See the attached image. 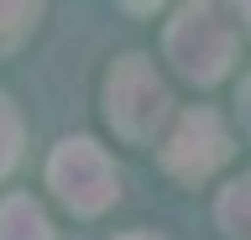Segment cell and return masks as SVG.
<instances>
[{
	"label": "cell",
	"instance_id": "obj_2",
	"mask_svg": "<svg viewBox=\"0 0 251 240\" xmlns=\"http://www.w3.org/2000/svg\"><path fill=\"white\" fill-rule=\"evenodd\" d=\"M173 115V94L147 52H121L105 68V120L126 146H152Z\"/></svg>",
	"mask_w": 251,
	"mask_h": 240
},
{
	"label": "cell",
	"instance_id": "obj_5",
	"mask_svg": "<svg viewBox=\"0 0 251 240\" xmlns=\"http://www.w3.org/2000/svg\"><path fill=\"white\" fill-rule=\"evenodd\" d=\"M0 240H58V230L31 193H5L0 198Z\"/></svg>",
	"mask_w": 251,
	"mask_h": 240
},
{
	"label": "cell",
	"instance_id": "obj_3",
	"mask_svg": "<svg viewBox=\"0 0 251 240\" xmlns=\"http://www.w3.org/2000/svg\"><path fill=\"white\" fill-rule=\"evenodd\" d=\"M47 188L58 193V204L78 219H94L105 214L115 198H121V173L100 141L89 136H63L52 152H47Z\"/></svg>",
	"mask_w": 251,
	"mask_h": 240
},
{
	"label": "cell",
	"instance_id": "obj_8",
	"mask_svg": "<svg viewBox=\"0 0 251 240\" xmlns=\"http://www.w3.org/2000/svg\"><path fill=\"white\" fill-rule=\"evenodd\" d=\"M21 141H26V126H21V110L11 105V94H0V177L21 162Z\"/></svg>",
	"mask_w": 251,
	"mask_h": 240
},
{
	"label": "cell",
	"instance_id": "obj_6",
	"mask_svg": "<svg viewBox=\"0 0 251 240\" xmlns=\"http://www.w3.org/2000/svg\"><path fill=\"white\" fill-rule=\"evenodd\" d=\"M215 224L225 240H251V173L230 177L215 198Z\"/></svg>",
	"mask_w": 251,
	"mask_h": 240
},
{
	"label": "cell",
	"instance_id": "obj_9",
	"mask_svg": "<svg viewBox=\"0 0 251 240\" xmlns=\"http://www.w3.org/2000/svg\"><path fill=\"white\" fill-rule=\"evenodd\" d=\"M235 110H241V131L251 136V73L241 79V94H235Z\"/></svg>",
	"mask_w": 251,
	"mask_h": 240
},
{
	"label": "cell",
	"instance_id": "obj_11",
	"mask_svg": "<svg viewBox=\"0 0 251 240\" xmlns=\"http://www.w3.org/2000/svg\"><path fill=\"white\" fill-rule=\"evenodd\" d=\"M235 21H246V32H251V0L241 5V11H235Z\"/></svg>",
	"mask_w": 251,
	"mask_h": 240
},
{
	"label": "cell",
	"instance_id": "obj_7",
	"mask_svg": "<svg viewBox=\"0 0 251 240\" xmlns=\"http://www.w3.org/2000/svg\"><path fill=\"white\" fill-rule=\"evenodd\" d=\"M37 21H42V5H11V0H0V52L21 47L37 32Z\"/></svg>",
	"mask_w": 251,
	"mask_h": 240
},
{
	"label": "cell",
	"instance_id": "obj_10",
	"mask_svg": "<svg viewBox=\"0 0 251 240\" xmlns=\"http://www.w3.org/2000/svg\"><path fill=\"white\" fill-rule=\"evenodd\" d=\"M115 240H162V235H147V230H131V235H115Z\"/></svg>",
	"mask_w": 251,
	"mask_h": 240
},
{
	"label": "cell",
	"instance_id": "obj_4",
	"mask_svg": "<svg viewBox=\"0 0 251 240\" xmlns=\"http://www.w3.org/2000/svg\"><path fill=\"white\" fill-rule=\"evenodd\" d=\"M157 162H162V173L173 183H183V188H199L209 177L230 162V131L220 120L209 105H194L173 120V131L157 141Z\"/></svg>",
	"mask_w": 251,
	"mask_h": 240
},
{
	"label": "cell",
	"instance_id": "obj_1",
	"mask_svg": "<svg viewBox=\"0 0 251 240\" xmlns=\"http://www.w3.org/2000/svg\"><path fill=\"white\" fill-rule=\"evenodd\" d=\"M162 58L188 84H220L235 63V16L209 0H188L162 26Z\"/></svg>",
	"mask_w": 251,
	"mask_h": 240
}]
</instances>
